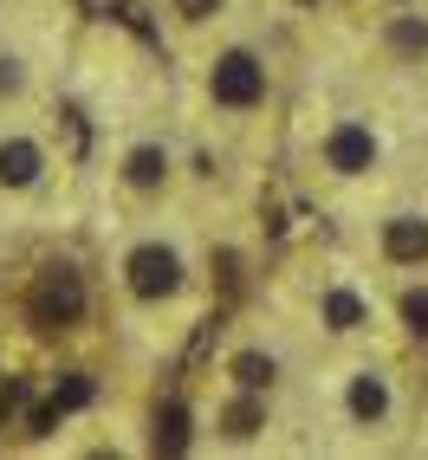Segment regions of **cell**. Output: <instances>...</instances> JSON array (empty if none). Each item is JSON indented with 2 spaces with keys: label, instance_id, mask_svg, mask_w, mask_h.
Instances as JSON below:
<instances>
[{
  "label": "cell",
  "instance_id": "cell-1",
  "mask_svg": "<svg viewBox=\"0 0 428 460\" xmlns=\"http://www.w3.org/2000/svg\"><path fill=\"white\" fill-rule=\"evenodd\" d=\"M85 279L66 266V260H52V266H40L33 272V286H26V318H33L40 331H72L78 318H85Z\"/></svg>",
  "mask_w": 428,
  "mask_h": 460
},
{
  "label": "cell",
  "instance_id": "cell-2",
  "mask_svg": "<svg viewBox=\"0 0 428 460\" xmlns=\"http://www.w3.org/2000/svg\"><path fill=\"white\" fill-rule=\"evenodd\" d=\"M124 286H130V298H143V305L175 298V292H182V253L163 247V240H137V247L124 253Z\"/></svg>",
  "mask_w": 428,
  "mask_h": 460
},
{
  "label": "cell",
  "instance_id": "cell-3",
  "mask_svg": "<svg viewBox=\"0 0 428 460\" xmlns=\"http://www.w3.org/2000/svg\"><path fill=\"white\" fill-rule=\"evenodd\" d=\"M208 98L221 104V111L266 104V66H260L254 52H221V58H214V72H208Z\"/></svg>",
  "mask_w": 428,
  "mask_h": 460
},
{
  "label": "cell",
  "instance_id": "cell-4",
  "mask_svg": "<svg viewBox=\"0 0 428 460\" xmlns=\"http://www.w3.org/2000/svg\"><path fill=\"white\" fill-rule=\"evenodd\" d=\"M377 163V137H370V124H338L325 137V169L331 175H363Z\"/></svg>",
  "mask_w": 428,
  "mask_h": 460
},
{
  "label": "cell",
  "instance_id": "cell-5",
  "mask_svg": "<svg viewBox=\"0 0 428 460\" xmlns=\"http://www.w3.org/2000/svg\"><path fill=\"white\" fill-rule=\"evenodd\" d=\"M383 253L396 266H422L428 260V221L422 214H389L383 221Z\"/></svg>",
  "mask_w": 428,
  "mask_h": 460
},
{
  "label": "cell",
  "instance_id": "cell-6",
  "mask_svg": "<svg viewBox=\"0 0 428 460\" xmlns=\"http://www.w3.org/2000/svg\"><path fill=\"white\" fill-rule=\"evenodd\" d=\"M46 169V149L33 137H7L0 143V189H33Z\"/></svg>",
  "mask_w": 428,
  "mask_h": 460
},
{
  "label": "cell",
  "instance_id": "cell-7",
  "mask_svg": "<svg viewBox=\"0 0 428 460\" xmlns=\"http://www.w3.org/2000/svg\"><path fill=\"white\" fill-rule=\"evenodd\" d=\"M344 402H351V421L377 428V421H389V383H383L377 370H357L351 389H344Z\"/></svg>",
  "mask_w": 428,
  "mask_h": 460
},
{
  "label": "cell",
  "instance_id": "cell-8",
  "mask_svg": "<svg viewBox=\"0 0 428 460\" xmlns=\"http://www.w3.org/2000/svg\"><path fill=\"white\" fill-rule=\"evenodd\" d=\"M124 181H130L137 195H156L163 181H169V149L163 143H137L130 156H124Z\"/></svg>",
  "mask_w": 428,
  "mask_h": 460
},
{
  "label": "cell",
  "instance_id": "cell-9",
  "mask_svg": "<svg viewBox=\"0 0 428 460\" xmlns=\"http://www.w3.org/2000/svg\"><path fill=\"white\" fill-rule=\"evenodd\" d=\"M221 428H227V441H254L260 428H266V395L260 389H240L234 402L221 409Z\"/></svg>",
  "mask_w": 428,
  "mask_h": 460
},
{
  "label": "cell",
  "instance_id": "cell-10",
  "mask_svg": "<svg viewBox=\"0 0 428 460\" xmlns=\"http://www.w3.org/2000/svg\"><path fill=\"white\" fill-rule=\"evenodd\" d=\"M227 376H234V389H272V383H280V357H272V350H240L234 363H227Z\"/></svg>",
  "mask_w": 428,
  "mask_h": 460
},
{
  "label": "cell",
  "instance_id": "cell-11",
  "mask_svg": "<svg viewBox=\"0 0 428 460\" xmlns=\"http://www.w3.org/2000/svg\"><path fill=\"white\" fill-rule=\"evenodd\" d=\"M370 324V305H363L357 292H325V331H338V337H351V331H363Z\"/></svg>",
  "mask_w": 428,
  "mask_h": 460
},
{
  "label": "cell",
  "instance_id": "cell-12",
  "mask_svg": "<svg viewBox=\"0 0 428 460\" xmlns=\"http://www.w3.org/2000/svg\"><path fill=\"white\" fill-rule=\"evenodd\" d=\"M383 40H389L396 58H428V20H422V13H396V20L383 26Z\"/></svg>",
  "mask_w": 428,
  "mask_h": 460
},
{
  "label": "cell",
  "instance_id": "cell-13",
  "mask_svg": "<svg viewBox=\"0 0 428 460\" xmlns=\"http://www.w3.org/2000/svg\"><path fill=\"white\" fill-rule=\"evenodd\" d=\"M156 454H189V409L182 402L156 409Z\"/></svg>",
  "mask_w": 428,
  "mask_h": 460
},
{
  "label": "cell",
  "instance_id": "cell-14",
  "mask_svg": "<svg viewBox=\"0 0 428 460\" xmlns=\"http://www.w3.org/2000/svg\"><path fill=\"white\" fill-rule=\"evenodd\" d=\"M91 395H98V383H91L85 370H72V376H58V383H52L46 402H52V415H72V409H91Z\"/></svg>",
  "mask_w": 428,
  "mask_h": 460
},
{
  "label": "cell",
  "instance_id": "cell-15",
  "mask_svg": "<svg viewBox=\"0 0 428 460\" xmlns=\"http://www.w3.org/2000/svg\"><path fill=\"white\" fill-rule=\"evenodd\" d=\"M403 324L415 337H428V292H403Z\"/></svg>",
  "mask_w": 428,
  "mask_h": 460
},
{
  "label": "cell",
  "instance_id": "cell-16",
  "mask_svg": "<svg viewBox=\"0 0 428 460\" xmlns=\"http://www.w3.org/2000/svg\"><path fill=\"white\" fill-rule=\"evenodd\" d=\"M227 7V0H175V13L182 20H189V26H201V20H214V13H221Z\"/></svg>",
  "mask_w": 428,
  "mask_h": 460
},
{
  "label": "cell",
  "instance_id": "cell-17",
  "mask_svg": "<svg viewBox=\"0 0 428 460\" xmlns=\"http://www.w3.org/2000/svg\"><path fill=\"white\" fill-rule=\"evenodd\" d=\"M20 84H26V66H20L13 52H0V98H13Z\"/></svg>",
  "mask_w": 428,
  "mask_h": 460
}]
</instances>
